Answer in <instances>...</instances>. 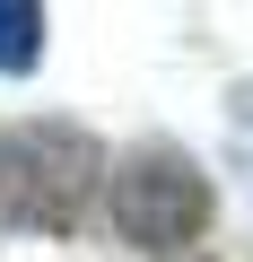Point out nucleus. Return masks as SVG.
<instances>
[{
	"label": "nucleus",
	"mask_w": 253,
	"mask_h": 262,
	"mask_svg": "<svg viewBox=\"0 0 253 262\" xmlns=\"http://www.w3.org/2000/svg\"><path fill=\"white\" fill-rule=\"evenodd\" d=\"M44 9L35 0H0V79H27V70H44Z\"/></svg>",
	"instance_id": "7ed1b4c3"
},
{
	"label": "nucleus",
	"mask_w": 253,
	"mask_h": 262,
	"mask_svg": "<svg viewBox=\"0 0 253 262\" xmlns=\"http://www.w3.org/2000/svg\"><path fill=\"white\" fill-rule=\"evenodd\" d=\"M105 149L96 131L61 122V114H27L0 122V227L9 236H70L87 219V201L105 192Z\"/></svg>",
	"instance_id": "f257e3e1"
},
{
	"label": "nucleus",
	"mask_w": 253,
	"mask_h": 262,
	"mask_svg": "<svg viewBox=\"0 0 253 262\" xmlns=\"http://www.w3.org/2000/svg\"><path fill=\"white\" fill-rule=\"evenodd\" d=\"M105 219H113V236L131 245V253L175 262L183 245L210 236V219H218V184H210V166H201L192 149H175V140H140V149H122L113 175H105Z\"/></svg>",
	"instance_id": "f03ea898"
},
{
	"label": "nucleus",
	"mask_w": 253,
	"mask_h": 262,
	"mask_svg": "<svg viewBox=\"0 0 253 262\" xmlns=\"http://www.w3.org/2000/svg\"><path fill=\"white\" fill-rule=\"evenodd\" d=\"M227 158H236V175L253 184V79L227 88Z\"/></svg>",
	"instance_id": "20e7f679"
}]
</instances>
